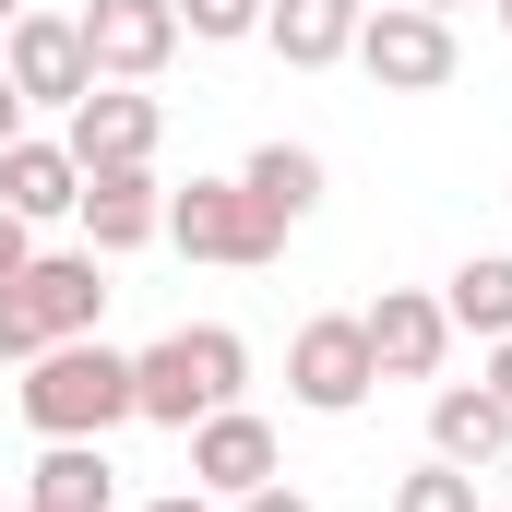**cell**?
I'll list each match as a JSON object with an SVG mask.
<instances>
[{
	"mask_svg": "<svg viewBox=\"0 0 512 512\" xmlns=\"http://www.w3.org/2000/svg\"><path fill=\"white\" fill-rule=\"evenodd\" d=\"M239 382H251V346H239L227 322H179V334H155V346L131 358V417L203 429L215 405H239Z\"/></svg>",
	"mask_w": 512,
	"mask_h": 512,
	"instance_id": "cell-1",
	"label": "cell"
},
{
	"mask_svg": "<svg viewBox=\"0 0 512 512\" xmlns=\"http://www.w3.org/2000/svg\"><path fill=\"white\" fill-rule=\"evenodd\" d=\"M24 417H36V441H108L131 417V358L96 346V334L36 346V358H24Z\"/></svg>",
	"mask_w": 512,
	"mask_h": 512,
	"instance_id": "cell-2",
	"label": "cell"
},
{
	"mask_svg": "<svg viewBox=\"0 0 512 512\" xmlns=\"http://www.w3.org/2000/svg\"><path fill=\"white\" fill-rule=\"evenodd\" d=\"M346 60H358L382 96H441L465 48H453V24H441V12H417V0H382V12L358 24V48H346Z\"/></svg>",
	"mask_w": 512,
	"mask_h": 512,
	"instance_id": "cell-3",
	"label": "cell"
},
{
	"mask_svg": "<svg viewBox=\"0 0 512 512\" xmlns=\"http://www.w3.org/2000/svg\"><path fill=\"white\" fill-rule=\"evenodd\" d=\"M167 239H179L191 262H239V274L286 251V227L262 215L239 179H191V191H167Z\"/></svg>",
	"mask_w": 512,
	"mask_h": 512,
	"instance_id": "cell-4",
	"label": "cell"
},
{
	"mask_svg": "<svg viewBox=\"0 0 512 512\" xmlns=\"http://www.w3.org/2000/svg\"><path fill=\"white\" fill-rule=\"evenodd\" d=\"M370 334H358V310H322V322H298V346H286V393L310 405V417H358L370 405Z\"/></svg>",
	"mask_w": 512,
	"mask_h": 512,
	"instance_id": "cell-5",
	"label": "cell"
},
{
	"mask_svg": "<svg viewBox=\"0 0 512 512\" xmlns=\"http://www.w3.org/2000/svg\"><path fill=\"white\" fill-rule=\"evenodd\" d=\"M0 72H12V96H24V108H60V120H72V96L96 84V60H84V24H72V12H36V0L12 12V36H0Z\"/></svg>",
	"mask_w": 512,
	"mask_h": 512,
	"instance_id": "cell-6",
	"label": "cell"
},
{
	"mask_svg": "<svg viewBox=\"0 0 512 512\" xmlns=\"http://www.w3.org/2000/svg\"><path fill=\"white\" fill-rule=\"evenodd\" d=\"M72 24H84L96 84H155V72L179 60V0H84Z\"/></svg>",
	"mask_w": 512,
	"mask_h": 512,
	"instance_id": "cell-7",
	"label": "cell"
},
{
	"mask_svg": "<svg viewBox=\"0 0 512 512\" xmlns=\"http://www.w3.org/2000/svg\"><path fill=\"white\" fill-rule=\"evenodd\" d=\"M60 143H72V167H155V143H167V108H155L143 84H84Z\"/></svg>",
	"mask_w": 512,
	"mask_h": 512,
	"instance_id": "cell-8",
	"label": "cell"
},
{
	"mask_svg": "<svg viewBox=\"0 0 512 512\" xmlns=\"http://www.w3.org/2000/svg\"><path fill=\"white\" fill-rule=\"evenodd\" d=\"M72 215H84V251H96V262H120V251H143V239H167V191H155V167H84Z\"/></svg>",
	"mask_w": 512,
	"mask_h": 512,
	"instance_id": "cell-9",
	"label": "cell"
},
{
	"mask_svg": "<svg viewBox=\"0 0 512 512\" xmlns=\"http://www.w3.org/2000/svg\"><path fill=\"white\" fill-rule=\"evenodd\" d=\"M358 334H370V370H382V382H429V370L453 358V322H441V298H417V286H382V298L358 310Z\"/></svg>",
	"mask_w": 512,
	"mask_h": 512,
	"instance_id": "cell-10",
	"label": "cell"
},
{
	"mask_svg": "<svg viewBox=\"0 0 512 512\" xmlns=\"http://www.w3.org/2000/svg\"><path fill=\"white\" fill-rule=\"evenodd\" d=\"M179 441H191V489H203V501H239V489H262V477L286 465V453H274V429H262L251 405H215V417H203V429H179Z\"/></svg>",
	"mask_w": 512,
	"mask_h": 512,
	"instance_id": "cell-11",
	"label": "cell"
},
{
	"mask_svg": "<svg viewBox=\"0 0 512 512\" xmlns=\"http://www.w3.org/2000/svg\"><path fill=\"white\" fill-rule=\"evenodd\" d=\"M429 453L465 465V477H489V465L512 453V405L489 382H441V393H429Z\"/></svg>",
	"mask_w": 512,
	"mask_h": 512,
	"instance_id": "cell-12",
	"label": "cell"
},
{
	"mask_svg": "<svg viewBox=\"0 0 512 512\" xmlns=\"http://www.w3.org/2000/svg\"><path fill=\"white\" fill-rule=\"evenodd\" d=\"M358 24H370V0H262V48L286 72H334L358 48Z\"/></svg>",
	"mask_w": 512,
	"mask_h": 512,
	"instance_id": "cell-13",
	"label": "cell"
},
{
	"mask_svg": "<svg viewBox=\"0 0 512 512\" xmlns=\"http://www.w3.org/2000/svg\"><path fill=\"white\" fill-rule=\"evenodd\" d=\"M72 191H84V167H72V143H48V131H12V143H0V203H12L24 227H48V215H72Z\"/></svg>",
	"mask_w": 512,
	"mask_h": 512,
	"instance_id": "cell-14",
	"label": "cell"
},
{
	"mask_svg": "<svg viewBox=\"0 0 512 512\" xmlns=\"http://www.w3.org/2000/svg\"><path fill=\"white\" fill-rule=\"evenodd\" d=\"M24 298H36L48 346H60V334H96V310H108V262H96V251H36V262H24Z\"/></svg>",
	"mask_w": 512,
	"mask_h": 512,
	"instance_id": "cell-15",
	"label": "cell"
},
{
	"mask_svg": "<svg viewBox=\"0 0 512 512\" xmlns=\"http://www.w3.org/2000/svg\"><path fill=\"white\" fill-rule=\"evenodd\" d=\"M108 501H120L108 441H48V453H36V489H24V512H108Z\"/></svg>",
	"mask_w": 512,
	"mask_h": 512,
	"instance_id": "cell-16",
	"label": "cell"
},
{
	"mask_svg": "<svg viewBox=\"0 0 512 512\" xmlns=\"http://www.w3.org/2000/svg\"><path fill=\"white\" fill-rule=\"evenodd\" d=\"M441 322H453V334H477V346H501V334H512V251L453 262V286H441Z\"/></svg>",
	"mask_w": 512,
	"mask_h": 512,
	"instance_id": "cell-17",
	"label": "cell"
},
{
	"mask_svg": "<svg viewBox=\"0 0 512 512\" xmlns=\"http://www.w3.org/2000/svg\"><path fill=\"white\" fill-rule=\"evenodd\" d=\"M239 191H251L274 227H298V215L322 203V155H310V143H262L251 167H239Z\"/></svg>",
	"mask_w": 512,
	"mask_h": 512,
	"instance_id": "cell-18",
	"label": "cell"
},
{
	"mask_svg": "<svg viewBox=\"0 0 512 512\" xmlns=\"http://www.w3.org/2000/svg\"><path fill=\"white\" fill-rule=\"evenodd\" d=\"M393 512H477V477H465V465H441V453H429V465H417V477H405V489H393Z\"/></svg>",
	"mask_w": 512,
	"mask_h": 512,
	"instance_id": "cell-19",
	"label": "cell"
},
{
	"mask_svg": "<svg viewBox=\"0 0 512 512\" xmlns=\"http://www.w3.org/2000/svg\"><path fill=\"white\" fill-rule=\"evenodd\" d=\"M179 36L227 48V36H262V0H179Z\"/></svg>",
	"mask_w": 512,
	"mask_h": 512,
	"instance_id": "cell-20",
	"label": "cell"
},
{
	"mask_svg": "<svg viewBox=\"0 0 512 512\" xmlns=\"http://www.w3.org/2000/svg\"><path fill=\"white\" fill-rule=\"evenodd\" d=\"M36 346H48V322H36V298H24V274H12V286H0V358L24 370Z\"/></svg>",
	"mask_w": 512,
	"mask_h": 512,
	"instance_id": "cell-21",
	"label": "cell"
},
{
	"mask_svg": "<svg viewBox=\"0 0 512 512\" xmlns=\"http://www.w3.org/2000/svg\"><path fill=\"white\" fill-rule=\"evenodd\" d=\"M24 262H36V227H24V215H12V203H0V286H12V274H24Z\"/></svg>",
	"mask_w": 512,
	"mask_h": 512,
	"instance_id": "cell-22",
	"label": "cell"
},
{
	"mask_svg": "<svg viewBox=\"0 0 512 512\" xmlns=\"http://www.w3.org/2000/svg\"><path fill=\"white\" fill-rule=\"evenodd\" d=\"M227 512H310V489H286V477H262V489H239Z\"/></svg>",
	"mask_w": 512,
	"mask_h": 512,
	"instance_id": "cell-23",
	"label": "cell"
},
{
	"mask_svg": "<svg viewBox=\"0 0 512 512\" xmlns=\"http://www.w3.org/2000/svg\"><path fill=\"white\" fill-rule=\"evenodd\" d=\"M477 382H489V393H501V405H512V334H501V346H489V370H477Z\"/></svg>",
	"mask_w": 512,
	"mask_h": 512,
	"instance_id": "cell-24",
	"label": "cell"
},
{
	"mask_svg": "<svg viewBox=\"0 0 512 512\" xmlns=\"http://www.w3.org/2000/svg\"><path fill=\"white\" fill-rule=\"evenodd\" d=\"M12 131H24V96H12V72H0V143H12Z\"/></svg>",
	"mask_w": 512,
	"mask_h": 512,
	"instance_id": "cell-25",
	"label": "cell"
},
{
	"mask_svg": "<svg viewBox=\"0 0 512 512\" xmlns=\"http://www.w3.org/2000/svg\"><path fill=\"white\" fill-rule=\"evenodd\" d=\"M143 512H215V501H203V489H167V501H143Z\"/></svg>",
	"mask_w": 512,
	"mask_h": 512,
	"instance_id": "cell-26",
	"label": "cell"
},
{
	"mask_svg": "<svg viewBox=\"0 0 512 512\" xmlns=\"http://www.w3.org/2000/svg\"><path fill=\"white\" fill-rule=\"evenodd\" d=\"M417 12H441V24H453V12H465V0H417Z\"/></svg>",
	"mask_w": 512,
	"mask_h": 512,
	"instance_id": "cell-27",
	"label": "cell"
},
{
	"mask_svg": "<svg viewBox=\"0 0 512 512\" xmlns=\"http://www.w3.org/2000/svg\"><path fill=\"white\" fill-rule=\"evenodd\" d=\"M12 12H24V0H0V36H12Z\"/></svg>",
	"mask_w": 512,
	"mask_h": 512,
	"instance_id": "cell-28",
	"label": "cell"
},
{
	"mask_svg": "<svg viewBox=\"0 0 512 512\" xmlns=\"http://www.w3.org/2000/svg\"><path fill=\"white\" fill-rule=\"evenodd\" d=\"M489 12H501V24H512V0H489Z\"/></svg>",
	"mask_w": 512,
	"mask_h": 512,
	"instance_id": "cell-29",
	"label": "cell"
}]
</instances>
